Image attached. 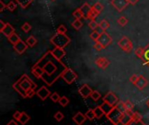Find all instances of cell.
I'll return each instance as SVG.
<instances>
[{
	"instance_id": "37",
	"label": "cell",
	"mask_w": 149,
	"mask_h": 125,
	"mask_svg": "<svg viewBox=\"0 0 149 125\" xmlns=\"http://www.w3.org/2000/svg\"><path fill=\"white\" fill-rule=\"evenodd\" d=\"M69 99L66 97V96H62L60 99H59V104L62 106V107H66L67 105H68V103H69Z\"/></svg>"
},
{
	"instance_id": "6",
	"label": "cell",
	"mask_w": 149,
	"mask_h": 125,
	"mask_svg": "<svg viewBox=\"0 0 149 125\" xmlns=\"http://www.w3.org/2000/svg\"><path fill=\"white\" fill-rule=\"evenodd\" d=\"M118 46L125 52L130 53L133 50V43L132 41L126 36H123L118 42Z\"/></svg>"
},
{
	"instance_id": "11",
	"label": "cell",
	"mask_w": 149,
	"mask_h": 125,
	"mask_svg": "<svg viewBox=\"0 0 149 125\" xmlns=\"http://www.w3.org/2000/svg\"><path fill=\"white\" fill-rule=\"evenodd\" d=\"M50 52H51L52 56L58 61H61V60L65 55V51L64 50V48H60V47H55L53 50Z\"/></svg>"
},
{
	"instance_id": "32",
	"label": "cell",
	"mask_w": 149,
	"mask_h": 125,
	"mask_svg": "<svg viewBox=\"0 0 149 125\" xmlns=\"http://www.w3.org/2000/svg\"><path fill=\"white\" fill-rule=\"evenodd\" d=\"M91 98L95 101V102H98L100 98H101V95L100 92H98L97 90H93V93L91 94Z\"/></svg>"
},
{
	"instance_id": "23",
	"label": "cell",
	"mask_w": 149,
	"mask_h": 125,
	"mask_svg": "<svg viewBox=\"0 0 149 125\" xmlns=\"http://www.w3.org/2000/svg\"><path fill=\"white\" fill-rule=\"evenodd\" d=\"M109 26H110V24H109V22H108L107 20H106V19H103V20H101V21L99 23V27H100L102 31H106L107 29L109 28Z\"/></svg>"
},
{
	"instance_id": "55",
	"label": "cell",
	"mask_w": 149,
	"mask_h": 125,
	"mask_svg": "<svg viewBox=\"0 0 149 125\" xmlns=\"http://www.w3.org/2000/svg\"><path fill=\"white\" fill-rule=\"evenodd\" d=\"M51 1H55V0H51Z\"/></svg>"
},
{
	"instance_id": "21",
	"label": "cell",
	"mask_w": 149,
	"mask_h": 125,
	"mask_svg": "<svg viewBox=\"0 0 149 125\" xmlns=\"http://www.w3.org/2000/svg\"><path fill=\"white\" fill-rule=\"evenodd\" d=\"M93 110H94L95 117H96L97 119H100L104 115H106V114H105V111L103 110V109L101 108V106H98V107L94 108Z\"/></svg>"
},
{
	"instance_id": "38",
	"label": "cell",
	"mask_w": 149,
	"mask_h": 125,
	"mask_svg": "<svg viewBox=\"0 0 149 125\" xmlns=\"http://www.w3.org/2000/svg\"><path fill=\"white\" fill-rule=\"evenodd\" d=\"M88 26H89V28H90L91 30L95 31V30L98 28L99 24L95 21V19H94V20H90V22H89V24H88Z\"/></svg>"
},
{
	"instance_id": "39",
	"label": "cell",
	"mask_w": 149,
	"mask_h": 125,
	"mask_svg": "<svg viewBox=\"0 0 149 125\" xmlns=\"http://www.w3.org/2000/svg\"><path fill=\"white\" fill-rule=\"evenodd\" d=\"M141 116L140 115V113L138 112H134L132 113V119H133V122H140L141 121Z\"/></svg>"
},
{
	"instance_id": "7",
	"label": "cell",
	"mask_w": 149,
	"mask_h": 125,
	"mask_svg": "<svg viewBox=\"0 0 149 125\" xmlns=\"http://www.w3.org/2000/svg\"><path fill=\"white\" fill-rule=\"evenodd\" d=\"M96 42H99L100 44H101L103 46V47L105 48V47L108 46L113 42V39L109 35V33H107L106 31H103L100 33V37H99V39H98V40Z\"/></svg>"
},
{
	"instance_id": "12",
	"label": "cell",
	"mask_w": 149,
	"mask_h": 125,
	"mask_svg": "<svg viewBox=\"0 0 149 125\" xmlns=\"http://www.w3.org/2000/svg\"><path fill=\"white\" fill-rule=\"evenodd\" d=\"M51 91L45 86L41 87L38 91H37V96L42 100V101H45L46 100L49 96H51Z\"/></svg>"
},
{
	"instance_id": "45",
	"label": "cell",
	"mask_w": 149,
	"mask_h": 125,
	"mask_svg": "<svg viewBox=\"0 0 149 125\" xmlns=\"http://www.w3.org/2000/svg\"><path fill=\"white\" fill-rule=\"evenodd\" d=\"M54 118H55L58 122H60L61 120H63V118H64V115H63V113H62V112L58 111V112L54 115Z\"/></svg>"
},
{
	"instance_id": "44",
	"label": "cell",
	"mask_w": 149,
	"mask_h": 125,
	"mask_svg": "<svg viewBox=\"0 0 149 125\" xmlns=\"http://www.w3.org/2000/svg\"><path fill=\"white\" fill-rule=\"evenodd\" d=\"M66 32H67V28L64 25H60L57 28V32L58 33H66Z\"/></svg>"
},
{
	"instance_id": "42",
	"label": "cell",
	"mask_w": 149,
	"mask_h": 125,
	"mask_svg": "<svg viewBox=\"0 0 149 125\" xmlns=\"http://www.w3.org/2000/svg\"><path fill=\"white\" fill-rule=\"evenodd\" d=\"M50 98L52 99V102H54V103H58V102H59V99H60L61 97L59 96V95H58V93H53V94H52V95H51Z\"/></svg>"
},
{
	"instance_id": "25",
	"label": "cell",
	"mask_w": 149,
	"mask_h": 125,
	"mask_svg": "<svg viewBox=\"0 0 149 125\" xmlns=\"http://www.w3.org/2000/svg\"><path fill=\"white\" fill-rule=\"evenodd\" d=\"M30 120V117L26 114V113H24V112H22V115H21V117H20V119L18 120V122L21 124L22 125H24L28 121Z\"/></svg>"
},
{
	"instance_id": "41",
	"label": "cell",
	"mask_w": 149,
	"mask_h": 125,
	"mask_svg": "<svg viewBox=\"0 0 149 125\" xmlns=\"http://www.w3.org/2000/svg\"><path fill=\"white\" fill-rule=\"evenodd\" d=\"M100 33H99L96 30L95 31H93L91 34H90V38L93 39V40H94L95 42L98 40V39H99V37H100Z\"/></svg>"
},
{
	"instance_id": "22",
	"label": "cell",
	"mask_w": 149,
	"mask_h": 125,
	"mask_svg": "<svg viewBox=\"0 0 149 125\" xmlns=\"http://www.w3.org/2000/svg\"><path fill=\"white\" fill-rule=\"evenodd\" d=\"M16 2H17L23 9H25V8H27V7L33 2V0H16Z\"/></svg>"
},
{
	"instance_id": "19",
	"label": "cell",
	"mask_w": 149,
	"mask_h": 125,
	"mask_svg": "<svg viewBox=\"0 0 149 125\" xmlns=\"http://www.w3.org/2000/svg\"><path fill=\"white\" fill-rule=\"evenodd\" d=\"M91 9H92V7L89 5L88 3H85L80 7V10H81V11H82V13L84 15V18H88V15H89V12H90Z\"/></svg>"
},
{
	"instance_id": "48",
	"label": "cell",
	"mask_w": 149,
	"mask_h": 125,
	"mask_svg": "<svg viewBox=\"0 0 149 125\" xmlns=\"http://www.w3.org/2000/svg\"><path fill=\"white\" fill-rule=\"evenodd\" d=\"M138 78H139V75H138V74H133V75L130 77L129 81H130V82H132L133 84H135L136 81H137V80H138Z\"/></svg>"
},
{
	"instance_id": "51",
	"label": "cell",
	"mask_w": 149,
	"mask_h": 125,
	"mask_svg": "<svg viewBox=\"0 0 149 125\" xmlns=\"http://www.w3.org/2000/svg\"><path fill=\"white\" fill-rule=\"evenodd\" d=\"M5 8H7V4L3 3V1H0V11H3Z\"/></svg>"
},
{
	"instance_id": "53",
	"label": "cell",
	"mask_w": 149,
	"mask_h": 125,
	"mask_svg": "<svg viewBox=\"0 0 149 125\" xmlns=\"http://www.w3.org/2000/svg\"><path fill=\"white\" fill-rule=\"evenodd\" d=\"M116 125H125V124H123V123H122V122L120 121V122H119V123H118V124H117Z\"/></svg>"
},
{
	"instance_id": "43",
	"label": "cell",
	"mask_w": 149,
	"mask_h": 125,
	"mask_svg": "<svg viewBox=\"0 0 149 125\" xmlns=\"http://www.w3.org/2000/svg\"><path fill=\"white\" fill-rule=\"evenodd\" d=\"M22 30H23L24 32H30V31L31 30V25L29 23L25 22V23L22 25Z\"/></svg>"
},
{
	"instance_id": "13",
	"label": "cell",
	"mask_w": 149,
	"mask_h": 125,
	"mask_svg": "<svg viewBox=\"0 0 149 125\" xmlns=\"http://www.w3.org/2000/svg\"><path fill=\"white\" fill-rule=\"evenodd\" d=\"M93 89L87 85V84H84L82 85L79 89V93L80 94V96L83 97V98H87L89 96H91V94L93 93Z\"/></svg>"
},
{
	"instance_id": "20",
	"label": "cell",
	"mask_w": 149,
	"mask_h": 125,
	"mask_svg": "<svg viewBox=\"0 0 149 125\" xmlns=\"http://www.w3.org/2000/svg\"><path fill=\"white\" fill-rule=\"evenodd\" d=\"M7 39H8L9 42H10V43L12 46L16 45V44H17V42H18V41L21 39L19 38V36H18L17 33H15V32H14V33H12L10 36H9Z\"/></svg>"
},
{
	"instance_id": "17",
	"label": "cell",
	"mask_w": 149,
	"mask_h": 125,
	"mask_svg": "<svg viewBox=\"0 0 149 125\" xmlns=\"http://www.w3.org/2000/svg\"><path fill=\"white\" fill-rule=\"evenodd\" d=\"M86 119H87V118H86V115H83L81 112H77V113L73 116V117H72L73 122H74L77 125H82L85 122H86Z\"/></svg>"
},
{
	"instance_id": "30",
	"label": "cell",
	"mask_w": 149,
	"mask_h": 125,
	"mask_svg": "<svg viewBox=\"0 0 149 125\" xmlns=\"http://www.w3.org/2000/svg\"><path fill=\"white\" fill-rule=\"evenodd\" d=\"M72 27H73L75 30H79V29L82 27L83 23L81 22V20H80V19H75V20L72 22Z\"/></svg>"
},
{
	"instance_id": "50",
	"label": "cell",
	"mask_w": 149,
	"mask_h": 125,
	"mask_svg": "<svg viewBox=\"0 0 149 125\" xmlns=\"http://www.w3.org/2000/svg\"><path fill=\"white\" fill-rule=\"evenodd\" d=\"M21 115H22V112L20 111H16L14 114H13V118L16 120V121H18L21 117Z\"/></svg>"
},
{
	"instance_id": "54",
	"label": "cell",
	"mask_w": 149,
	"mask_h": 125,
	"mask_svg": "<svg viewBox=\"0 0 149 125\" xmlns=\"http://www.w3.org/2000/svg\"><path fill=\"white\" fill-rule=\"evenodd\" d=\"M148 106H149V100H148Z\"/></svg>"
},
{
	"instance_id": "4",
	"label": "cell",
	"mask_w": 149,
	"mask_h": 125,
	"mask_svg": "<svg viewBox=\"0 0 149 125\" xmlns=\"http://www.w3.org/2000/svg\"><path fill=\"white\" fill-rule=\"evenodd\" d=\"M67 84H72L73 83L76 79L78 78L77 74L71 68L69 67H65L64 69V71L61 73V76H60Z\"/></svg>"
},
{
	"instance_id": "40",
	"label": "cell",
	"mask_w": 149,
	"mask_h": 125,
	"mask_svg": "<svg viewBox=\"0 0 149 125\" xmlns=\"http://www.w3.org/2000/svg\"><path fill=\"white\" fill-rule=\"evenodd\" d=\"M16 8H17L16 3H14L13 1H10V2L8 3V4H7V9H8L9 11H13L16 10Z\"/></svg>"
},
{
	"instance_id": "16",
	"label": "cell",
	"mask_w": 149,
	"mask_h": 125,
	"mask_svg": "<svg viewBox=\"0 0 149 125\" xmlns=\"http://www.w3.org/2000/svg\"><path fill=\"white\" fill-rule=\"evenodd\" d=\"M148 84V81L143 76V75H139V78L136 81V83L134 84L140 90H143Z\"/></svg>"
},
{
	"instance_id": "14",
	"label": "cell",
	"mask_w": 149,
	"mask_h": 125,
	"mask_svg": "<svg viewBox=\"0 0 149 125\" xmlns=\"http://www.w3.org/2000/svg\"><path fill=\"white\" fill-rule=\"evenodd\" d=\"M13 47H14V50H15L17 53L22 54V53H24L26 51V49H27V47H28V45L26 44V42H24L22 39H20L16 45L13 46Z\"/></svg>"
},
{
	"instance_id": "2",
	"label": "cell",
	"mask_w": 149,
	"mask_h": 125,
	"mask_svg": "<svg viewBox=\"0 0 149 125\" xmlns=\"http://www.w3.org/2000/svg\"><path fill=\"white\" fill-rule=\"evenodd\" d=\"M43 69L45 71V74H46V77L47 79L45 81V82L49 85V86H52L58 79L56 78V76H54V74H56V72L58 71V66L51 60H49L47 62H45L43 66ZM59 72H63V71H60ZM44 76V75H43Z\"/></svg>"
},
{
	"instance_id": "1",
	"label": "cell",
	"mask_w": 149,
	"mask_h": 125,
	"mask_svg": "<svg viewBox=\"0 0 149 125\" xmlns=\"http://www.w3.org/2000/svg\"><path fill=\"white\" fill-rule=\"evenodd\" d=\"M12 88L23 97L27 98L26 92L31 88H36L37 85L34 84V82L29 78L27 74H23L13 85Z\"/></svg>"
},
{
	"instance_id": "24",
	"label": "cell",
	"mask_w": 149,
	"mask_h": 125,
	"mask_svg": "<svg viewBox=\"0 0 149 125\" xmlns=\"http://www.w3.org/2000/svg\"><path fill=\"white\" fill-rule=\"evenodd\" d=\"M37 39L34 37V36H30L29 38H27V39H26V44L28 45V46H30V47H32V46H34L36 44H37Z\"/></svg>"
},
{
	"instance_id": "35",
	"label": "cell",
	"mask_w": 149,
	"mask_h": 125,
	"mask_svg": "<svg viewBox=\"0 0 149 125\" xmlns=\"http://www.w3.org/2000/svg\"><path fill=\"white\" fill-rule=\"evenodd\" d=\"M93 8L96 11H98L99 13H100V12L103 11L104 6H103V4H102L101 3L98 2V3H95V4H94V5L93 6Z\"/></svg>"
},
{
	"instance_id": "18",
	"label": "cell",
	"mask_w": 149,
	"mask_h": 125,
	"mask_svg": "<svg viewBox=\"0 0 149 125\" xmlns=\"http://www.w3.org/2000/svg\"><path fill=\"white\" fill-rule=\"evenodd\" d=\"M95 63L101 69H106L109 66V64H110L109 60L107 58H105V57H100V58H98L96 60Z\"/></svg>"
},
{
	"instance_id": "15",
	"label": "cell",
	"mask_w": 149,
	"mask_h": 125,
	"mask_svg": "<svg viewBox=\"0 0 149 125\" xmlns=\"http://www.w3.org/2000/svg\"><path fill=\"white\" fill-rule=\"evenodd\" d=\"M31 74L38 79H40L45 74V71L43 69V67H40L38 64H35L31 68Z\"/></svg>"
},
{
	"instance_id": "5",
	"label": "cell",
	"mask_w": 149,
	"mask_h": 125,
	"mask_svg": "<svg viewBox=\"0 0 149 125\" xmlns=\"http://www.w3.org/2000/svg\"><path fill=\"white\" fill-rule=\"evenodd\" d=\"M124 113L120 112L115 106L113 108V110L108 113L107 114V117L109 119V121L113 124V125H116L119 122L121 121V118H122V116H123Z\"/></svg>"
},
{
	"instance_id": "56",
	"label": "cell",
	"mask_w": 149,
	"mask_h": 125,
	"mask_svg": "<svg viewBox=\"0 0 149 125\" xmlns=\"http://www.w3.org/2000/svg\"><path fill=\"white\" fill-rule=\"evenodd\" d=\"M129 125H131V124H129Z\"/></svg>"
},
{
	"instance_id": "9",
	"label": "cell",
	"mask_w": 149,
	"mask_h": 125,
	"mask_svg": "<svg viewBox=\"0 0 149 125\" xmlns=\"http://www.w3.org/2000/svg\"><path fill=\"white\" fill-rule=\"evenodd\" d=\"M118 102H119L118 97L113 92H108L103 98V103H107L112 106H115L118 103Z\"/></svg>"
},
{
	"instance_id": "31",
	"label": "cell",
	"mask_w": 149,
	"mask_h": 125,
	"mask_svg": "<svg viewBox=\"0 0 149 125\" xmlns=\"http://www.w3.org/2000/svg\"><path fill=\"white\" fill-rule=\"evenodd\" d=\"M144 53H145V48H143V47H138V48L135 50V55H136L138 58L143 59Z\"/></svg>"
},
{
	"instance_id": "36",
	"label": "cell",
	"mask_w": 149,
	"mask_h": 125,
	"mask_svg": "<svg viewBox=\"0 0 149 125\" xmlns=\"http://www.w3.org/2000/svg\"><path fill=\"white\" fill-rule=\"evenodd\" d=\"M117 22H118V24H119L120 25H121V26H125V25L127 24L128 20H127V18L126 17L121 16V17H120V18H118Z\"/></svg>"
},
{
	"instance_id": "29",
	"label": "cell",
	"mask_w": 149,
	"mask_h": 125,
	"mask_svg": "<svg viewBox=\"0 0 149 125\" xmlns=\"http://www.w3.org/2000/svg\"><path fill=\"white\" fill-rule=\"evenodd\" d=\"M72 15H73V17L75 18V19H81V18H84V15H83V13H82V11H81L80 8H79V9L75 10V11H73Z\"/></svg>"
},
{
	"instance_id": "3",
	"label": "cell",
	"mask_w": 149,
	"mask_h": 125,
	"mask_svg": "<svg viewBox=\"0 0 149 125\" xmlns=\"http://www.w3.org/2000/svg\"><path fill=\"white\" fill-rule=\"evenodd\" d=\"M70 42H71V39L65 33L56 32V34H54L51 39V43L53 46H55V47L65 48L66 46L70 44Z\"/></svg>"
},
{
	"instance_id": "49",
	"label": "cell",
	"mask_w": 149,
	"mask_h": 125,
	"mask_svg": "<svg viewBox=\"0 0 149 125\" xmlns=\"http://www.w3.org/2000/svg\"><path fill=\"white\" fill-rule=\"evenodd\" d=\"M93 47H94V49H96L98 52H100V51L104 48V47H103V46H102L101 44H100L99 42H96V43L94 44Z\"/></svg>"
},
{
	"instance_id": "27",
	"label": "cell",
	"mask_w": 149,
	"mask_h": 125,
	"mask_svg": "<svg viewBox=\"0 0 149 125\" xmlns=\"http://www.w3.org/2000/svg\"><path fill=\"white\" fill-rule=\"evenodd\" d=\"M115 107L122 113H126L127 110V108H126V105H125V103L123 102H118V103L115 105Z\"/></svg>"
},
{
	"instance_id": "8",
	"label": "cell",
	"mask_w": 149,
	"mask_h": 125,
	"mask_svg": "<svg viewBox=\"0 0 149 125\" xmlns=\"http://www.w3.org/2000/svg\"><path fill=\"white\" fill-rule=\"evenodd\" d=\"M0 24H1V27H0V32L4 35L6 36L7 38L9 36H10L12 33L15 32V29L12 27V25L9 23H4L3 21H0Z\"/></svg>"
},
{
	"instance_id": "47",
	"label": "cell",
	"mask_w": 149,
	"mask_h": 125,
	"mask_svg": "<svg viewBox=\"0 0 149 125\" xmlns=\"http://www.w3.org/2000/svg\"><path fill=\"white\" fill-rule=\"evenodd\" d=\"M35 94H37V92H35V88H31L26 92V96L27 98H31Z\"/></svg>"
},
{
	"instance_id": "26",
	"label": "cell",
	"mask_w": 149,
	"mask_h": 125,
	"mask_svg": "<svg viewBox=\"0 0 149 125\" xmlns=\"http://www.w3.org/2000/svg\"><path fill=\"white\" fill-rule=\"evenodd\" d=\"M99 12L98 11H96L93 7H92V9H91V11H90V12H89V15H88V18H87V19H90V20H94L98 16H99Z\"/></svg>"
},
{
	"instance_id": "52",
	"label": "cell",
	"mask_w": 149,
	"mask_h": 125,
	"mask_svg": "<svg viewBox=\"0 0 149 125\" xmlns=\"http://www.w3.org/2000/svg\"><path fill=\"white\" fill-rule=\"evenodd\" d=\"M128 2H129V4H133V5H134L135 4H137L138 0H128Z\"/></svg>"
},
{
	"instance_id": "28",
	"label": "cell",
	"mask_w": 149,
	"mask_h": 125,
	"mask_svg": "<svg viewBox=\"0 0 149 125\" xmlns=\"http://www.w3.org/2000/svg\"><path fill=\"white\" fill-rule=\"evenodd\" d=\"M113 107H114V106H112V105H110V104H108V103H103V104L101 105V108H102L103 110L105 111V114H106V115L108 114V113L113 110Z\"/></svg>"
},
{
	"instance_id": "10",
	"label": "cell",
	"mask_w": 149,
	"mask_h": 125,
	"mask_svg": "<svg viewBox=\"0 0 149 125\" xmlns=\"http://www.w3.org/2000/svg\"><path fill=\"white\" fill-rule=\"evenodd\" d=\"M112 5L119 11H122L129 4L128 0H112Z\"/></svg>"
},
{
	"instance_id": "33",
	"label": "cell",
	"mask_w": 149,
	"mask_h": 125,
	"mask_svg": "<svg viewBox=\"0 0 149 125\" xmlns=\"http://www.w3.org/2000/svg\"><path fill=\"white\" fill-rule=\"evenodd\" d=\"M86 118H87L88 120H90V121H92V120H93L94 118H96L94 110H88L87 112L86 113Z\"/></svg>"
},
{
	"instance_id": "46",
	"label": "cell",
	"mask_w": 149,
	"mask_h": 125,
	"mask_svg": "<svg viewBox=\"0 0 149 125\" xmlns=\"http://www.w3.org/2000/svg\"><path fill=\"white\" fill-rule=\"evenodd\" d=\"M125 105H126V108H127V111H132L133 109H134V104L130 102V101H127L125 102Z\"/></svg>"
},
{
	"instance_id": "34",
	"label": "cell",
	"mask_w": 149,
	"mask_h": 125,
	"mask_svg": "<svg viewBox=\"0 0 149 125\" xmlns=\"http://www.w3.org/2000/svg\"><path fill=\"white\" fill-rule=\"evenodd\" d=\"M147 64H149V44L145 47V53L142 59Z\"/></svg>"
}]
</instances>
